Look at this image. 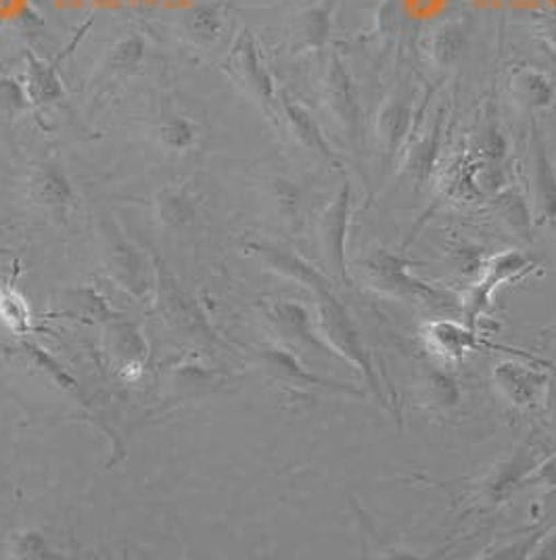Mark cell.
<instances>
[{
  "instance_id": "6da1fadb",
  "label": "cell",
  "mask_w": 556,
  "mask_h": 560,
  "mask_svg": "<svg viewBox=\"0 0 556 560\" xmlns=\"http://www.w3.org/2000/svg\"><path fill=\"white\" fill-rule=\"evenodd\" d=\"M250 249L264 264H268L270 270L282 275L285 279L300 282L314 295V305H316L314 323H316L321 337L325 339L326 346L335 351L337 358L346 360L349 366L358 369V373L364 378V383L369 385V389L374 396L385 399V389L381 385L372 353L364 346L360 330L351 320L346 305L337 300L331 280L326 279L321 270H316L310 261H305L302 256H298L291 249L278 247L273 243H252Z\"/></svg>"
},
{
  "instance_id": "7a4b0ae2",
  "label": "cell",
  "mask_w": 556,
  "mask_h": 560,
  "mask_svg": "<svg viewBox=\"0 0 556 560\" xmlns=\"http://www.w3.org/2000/svg\"><path fill=\"white\" fill-rule=\"evenodd\" d=\"M99 236L103 247V261L109 277L137 300H147L153 280V264L149 261V257L117 229L112 218H103L99 222Z\"/></svg>"
},
{
  "instance_id": "3957f363",
  "label": "cell",
  "mask_w": 556,
  "mask_h": 560,
  "mask_svg": "<svg viewBox=\"0 0 556 560\" xmlns=\"http://www.w3.org/2000/svg\"><path fill=\"white\" fill-rule=\"evenodd\" d=\"M415 91L410 78L395 82L374 117V139L383 174L406 147L408 135L415 132Z\"/></svg>"
},
{
  "instance_id": "277c9868",
  "label": "cell",
  "mask_w": 556,
  "mask_h": 560,
  "mask_svg": "<svg viewBox=\"0 0 556 560\" xmlns=\"http://www.w3.org/2000/svg\"><path fill=\"white\" fill-rule=\"evenodd\" d=\"M222 68L231 73L232 80L250 94L264 112L268 114L278 112L277 86L264 63V57L259 52L252 30L243 27L234 36Z\"/></svg>"
},
{
  "instance_id": "5b68a950",
  "label": "cell",
  "mask_w": 556,
  "mask_h": 560,
  "mask_svg": "<svg viewBox=\"0 0 556 560\" xmlns=\"http://www.w3.org/2000/svg\"><path fill=\"white\" fill-rule=\"evenodd\" d=\"M323 98L326 109L344 132L354 151H362L364 144V114L358 89L337 55H331L323 80Z\"/></svg>"
},
{
  "instance_id": "8992f818",
  "label": "cell",
  "mask_w": 556,
  "mask_h": 560,
  "mask_svg": "<svg viewBox=\"0 0 556 560\" xmlns=\"http://www.w3.org/2000/svg\"><path fill=\"white\" fill-rule=\"evenodd\" d=\"M351 215V185L344 180L341 188L328 201L321 222H318V241L325 266L331 277L344 284H351L348 275V231Z\"/></svg>"
},
{
  "instance_id": "52a82bcc",
  "label": "cell",
  "mask_w": 556,
  "mask_h": 560,
  "mask_svg": "<svg viewBox=\"0 0 556 560\" xmlns=\"http://www.w3.org/2000/svg\"><path fill=\"white\" fill-rule=\"evenodd\" d=\"M533 270H535V261H533L532 257L528 256V254H521L517 249L502 252V254L491 257L487 261L484 279L479 280L468 291V298H466V304H464L466 325L475 328L477 320L482 316H486L487 310L491 305V300H494V293L505 282H514V280L523 279Z\"/></svg>"
},
{
  "instance_id": "ba28073f",
  "label": "cell",
  "mask_w": 556,
  "mask_h": 560,
  "mask_svg": "<svg viewBox=\"0 0 556 560\" xmlns=\"http://www.w3.org/2000/svg\"><path fill=\"white\" fill-rule=\"evenodd\" d=\"M408 261L404 257L379 252L364 264V272L371 277L372 287L385 295L399 300H420L425 304L440 305L441 293L431 284L410 275Z\"/></svg>"
},
{
  "instance_id": "9c48e42d",
  "label": "cell",
  "mask_w": 556,
  "mask_h": 560,
  "mask_svg": "<svg viewBox=\"0 0 556 560\" xmlns=\"http://www.w3.org/2000/svg\"><path fill=\"white\" fill-rule=\"evenodd\" d=\"M528 183H530V206L540 222L556 220V172L551 162L544 132L532 121L530 130V160H528Z\"/></svg>"
},
{
  "instance_id": "30bf717a",
  "label": "cell",
  "mask_w": 556,
  "mask_h": 560,
  "mask_svg": "<svg viewBox=\"0 0 556 560\" xmlns=\"http://www.w3.org/2000/svg\"><path fill=\"white\" fill-rule=\"evenodd\" d=\"M155 282H158V310L162 312L163 320L178 330H185L190 337H208L213 339L211 328L204 320L199 307L178 287L176 279L162 261L155 264Z\"/></svg>"
},
{
  "instance_id": "8fae6325",
  "label": "cell",
  "mask_w": 556,
  "mask_h": 560,
  "mask_svg": "<svg viewBox=\"0 0 556 560\" xmlns=\"http://www.w3.org/2000/svg\"><path fill=\"white\" fill-rule=\"evenodd\" d=\"M548 378H551L548 371L535 369L532 364H525L519 360L500 362L494 366V373H491L496 389L517 408H532L540 399H544Z\"/></svg>"
},
{
  "instance_id": "7c38bea8",
  "label": "cell",
  "mask_w": 556,
  "mask_h": 560,
  "mask_svg": "<svg viewBox=\"0 0 556 560\" xmlns=\"http://www.w3.org/2000/svg\"><path fill=\"white\" fill-rule=\"evenodd\" d=\"M27 197L34 206L48 211H63L70 208L76 197L70 176L55 162L36 165L27 180Z\"/></svg>"
},
{
  "instance_id": "4fadbf2b",
  "label": "cell",
  "mask_w": 556,
  "mask_h": 560,
  "mask_svg": "<svg viewBox=\"0 0 556 560\" xmlns=\"http://www.w3.org/2000/svg\"><path fill=\"white\" fill-rule=\"evenodd\" d=\"M278 114L287 121L291 137L298 140L305 151L323 158L326 162L337 160V153L328 144L316 119L293 96H289L287 91H278Z\"/></svg>"
},
{
  "instance_id": "5bb4252c",
  "label": "cell",
  "mask_w": 556,
  "mask_h": 560,
  "mask_svg": "<svg viewBox=\"0 0 556 560\" xmlns=\"http://www.w3.org/2000/svg\"><path fill=\"white\" fill-rule=\"evenodd\" d=\"M270 320L291 343L305 348V350L316 351V353L335 355V351L331 350L326 346L325 339L321 337L314 318H310L308 310L302 304H298V302H278L270 310Z\"/></svg>"
},
{
  "instance_id": "9a60e30c",
  "label": "cell",
  "mask_w": 556,
  "mask_h": 560,
  "mask_svg": "<svg viewBox=\"0 0 556 560\" xmlns=\"http://www.w3.org/2000/svg\"><path fill=\"white\" fill-rule=\"evenodd\" d=\"M264 362L266 369H270L277 374L278 378L289 381L291 385L305 387V389H321V392H333V394H349V396H362V392L354 385L346 383H335L323 378L318 374L310 373L302 362L291 353V351L273 348V350L264 351Z\"/></svg>"
},
{
  "instance_id": "2e32d148",
  "label": "cell",
  "mask_w": 556,
  "mask_h": 560,
  "mask_svg": "<svg viewBox=\"0 0 556 560\" xmlns=\"http://www.w3.org/2000/svg\"><path fill=\"white\" fill-rule=\"evenodd\" d=\"M105 348L117 364L124 366H144L149 358V341L137 323H130L121 316L105 323Z\"/></svg>"
},
{
  "instance_id": "e0dca14e",
  "label": "cell",
  "mask_w": 556,
  "mask_h": 560,
  "mask_svg": "<svg viewBox=\"0 0 556 560\" xmlns=\"http://www.w3.org/2000/svg\"><path fill=\"white\" fill-rule=\"evenodd\" d=\"M25 91L30 94L34 107H47L66 98V86L47 59L38 57L32 50H25Z\"/></svg>"
},
{
  "instance_id": "ac0fdd59",
  "label": "cell",
  "mask_w": 556,
  "mask_h": 560,
  "mask_svg": "<svg viewBox=\"0 0 556 560\" xmlns=\"http://www.w3.org/2000/svg\"><path fill=\"white\" fill-rule=\"evenodd\" d=\"M540 460L542 458H535L532 445H525L517 450L502 467L496 468V472L487 481V498L491 500V504L505 502L512 491L523 488L525 477Z\"/></svg>"
},
{
  "instance_id": "d6986e66",
  "label": "cell",
  "mask_w": 556,
  "mask_h": 560,
  "mask_svg": "<svg viewBox=\"0 0 556 560\" xmlns=\"http://www.w3.org/2000/svg\"><path fill=\"white\" fill-rule=\"evenodd\" d=\"M181 27L195 47H213L224 32L222 7L218 2L195 4L181 18Z\"/></svg>"
},
{
  "instance_id": "ffe728a7",
  "label": "cell",
  "mask_w": 556,
  "mask_h": 560,
  "mask_svg": "<svg viewBox=\"0 0 556 560\" xmlns=\"http://www.w3.org/2000/svg\"><path fill=\"white\" fill-rule=\"evenodd\" d=\"M425 337L431 348L448 360H463L468 351L477 348V335L473 328L454 320H436L425 325Z\"/></svg>"
},
{
  "instance_id": "44dd1931",
  "label": "cell",
  "mask_w": 556,
  "mask_h": 560,
  "mask_svg": "<svg viewBox=\"0 0 556 560\" xmlns=\"http://www.w3.org/2000/svg\"><path fill=\"white\" fill-rule=\"evenodd\" d=\"M155 218L165 229L183 231L197 222L199 203L185 188H163L155 197Z\"/></svg>"
},
{
  "instance_id": "7402d4cb",
  "label": "cell",
  "mask_w": 556,
  "mask_h": 560,
  "mask_svg": "<svg viewBox=\"0 0 556 560\" xmlns=\"http://www.w3.org/2000/svg\"><path fill=\"white\" fill-rule=\"evenodd\" d=\"M147 57V38L140 32H128L107 50L101 63V78L114 80L121 75H130L139 70Z\"/></svg>"
},
{
  "instance_id": "603a6c76",
  "label": "cell",
  "mask_w": 556,
  "mask_h": 560,
  "mask_svg": "<svg viewBox=\"0 0 556 560\" xmlns=\"http://www.w3.org/2000/svg\"><path fill=\"white\" fill-rule=\"evenodd\" d=\"M333 30V2L310 7L300 15L293 32V48L302 50H323Z\"/></svg>"
},
{
  "instance_id": "cb8c5ba5",
  "label": "cell",
  "mask_w": 556,
  "mask_h": 560,
  "mask_svg": "<svg viewBox=\"0 0 556 560\" xmlns=\"http://www.w3.org/2000/svg\"><path fill=\"white\" fill-rule=\"evenodd\" d=\"M510 91L514 101L530 112L546 109L555 101L553 82L542 71L532 68H523L512 75Z\"/></svg>"
},
{
  "instance_id": "d4e9b609",
  "label": "cell",
  "mask_w": 556,
  "mask_h": 560,
  "mask_svg": "<svg viewBox=\"0 0 556 560\" xmlns=\"http://www.w3.org/2000/svg\"><path fill=\"white\" fill-rule=\"evenodd\" d=\"M201 139V128L193 117L170 112L162 117L158 126V140L170 153H186L193 151Z\"/></svg>"
},
{
  "instance_id": "484cf974",
  "label": "cell",
  "mask_w": 556,
  "mask_h": 560,
  "mask_svg": "<svg viewBox=\"0 0 556 560\" xmlns=\"http://www.w3.org/2000/svg\"><path fill=\"white\" fill-rule=\"evenodd\" d=\"M464 48H466V32L463 25L443 24L431 36L429 55L438 68L450 70L463 59Z\"/></svg>"
},
{
  "instance_id": "4316f807",
  "label": "cell",
  "mask_w": 556,
  "mask_h": 560,
  "mask_svg": "<svg viewBox=\"0 0 556 560\" xmlns=\"http://www.w3.org/2000/svg\"><path fill=\"white\" fill-rule=\"evenodd\" d=\"M0 325L13 335H27L32 330V307L13 284L0 287Z\"/></svg>"
},
{
  "instance_id": "83f0119b",
  "label": "cell",
  "mask_w": 556,
  "mask_h": 560,
  "mask_svg": "<svg viewBox=\"0 0 556 560\" xmlns=\"http://www.w3.org/2000/svg\"><path fill=\"white\" fill-rule=\"evenodd\" d=\"M441 116H443L441 112L436 114V119H433V124L429 126L427 135L418 140L417 144L413 147L410 155H408V167H410V172L415 174L417 185H422V183L429 178V174L433 172L436 160H438L441 140V121H443V117Z\"/></svg>"
},
{
  "instance_id": "f1b7e54d",
  "label": "cell",
  "mask_w": 556,
  "mask_h": 560,
  "mask_svg": "<svg viewBox=\"0 0 556 560\" xmlns=\"http://www.w3.org/2000/svg\"><path fill=\"white\" fill-rule=\"evenodd\" d=\"M32 109H34V103L25 91V84L13 75H2L0 78V121L9 126Z\"/></svg>"
},
{
  "instance_id": "f546056e",
  "label": "cell",
  "mask_w": 556,
  "mask_h": 560,
  "mask_svg": "<svg viewBox=\"0 0 556 560\" xmlns=\"http://www.w3.org/2000/svg\"><path fill=\"white\" fill-rule=\"evenodd\" d=\"M63 304L70 305V310H68V314L71 316H76V318H84V320H103V325L105 323H109V320H114L117 318V314H114L107 304H105V300L103 298H99L96 295V291L93 289H71L68 291V300L63 302Z\"/></svg>"
},
{
  "instance_id": "4dcf8cb0",
  "label": "cell",
  "mask_w": 556,
  "mask_h": 560,
  "mask_svg": "<svg viewBox=\"0 0 556 560\" xmlns=\"http://www.w3.org/2000/svg\"><path fill=\"white\" fill-rule=\"evenodd\" d=\"M11 557L25 560L61 559L55 548L47 541V537L34 529L18 532L11 537Z\"/></svg>"
},
{
  "instance_id": "1f68e13d",
  "label": "cell",
  "mask_w": 556,
  "mask_h": 560,
  "mask_svg": "<svg viewBox=\"0 0 556 560\" xmlns=\"http://www.w3.org/2000/svg\"><path fill=\"white\" fill-rule=\"evenodd\" d=\"M20 348L24 350L25 355L30 358V362L47 374L48 378L59 385L61 389H76V378L71 376L70 371H66L47 350H43L38 343L34 341H22Z\"/></svg>"
},
{
  "instance_id": "d6a6232c",
  "label": "cell",
  "mask_w": 556,
  "mask_h": 560,
  "mask_svg": "<svg viewBox=\"0 0 556 560\" xmlns=\"http://www.w3.org/2000/svg\"><path fill=\"white\" fill-rule=\"evenodd\" d=\"M427 396L438 408H454L459 404V387L452 376L433 373L427 378Z\"/></svg>"
},
{
  "instance_id": "836d02e7",
  "label": "cell",
  "mask_w": 556,
  "mask_h": 560,
  "mask_svg": "<svg viewBox=\"0 0 556 560\" xmlns=\"http://www.w3.org/2000/svg\"><path fill=\"white\" fill-rule=\"evenodd\" d=\"M532 486H542L548 490H556V452L542 458L532 472L525 477L523 488H532Z\"/></svg>"
},
{
  "instance_id": "e575fe53",
  "label": "cell",
  "mask_w": 556,
  "mask_h": 560,
  "mask_svg": "<svg viewBox=\"0 0 556 560\" xmlns=\"http://www.w3.org/2000/svg\"><path fill=\"white\" fill-rule=\"evenodd\" d=\"M500 206H502V213L507 215V222L510 226L517 229L519 233H528L530 218H528V211L523 208L521 197L507 192V201H500Z\"/></svg>"
},
{
  "instance_id": "d590c367",
  "label": "cell",
  "mask_w": 556,
  "mask_h": 560,
  "mask_svg": "<svg viewBox=\"0 0 556 560\" xmlns=\"http://www.w3.org/2000/svg\"><path fill=\"white\" fill-rule=\"evenodd\" d=\"M537 30L542 34V38L546 40V47L556 50V9H548V11H540L535 18Z\"/></svg>"
},
{
  "instance_id": "8d00e7d4",
  "label": "cell",
  "mask_w": 556,
  "mask_h": 560,
  "mask_svg": "<svg viewBox=\"0 0 556 560\" xmlns=\"http://www.w3.org/2000/svg\"><path fill=\"white\" fill-rule=\"evenodd\" d=\"M533 552L535 559H556V527L542 541H537Z\"/></svg>"
},
{
  "instance_id": "74e56055",
  "label": "cell",
  "mask_w": 556,
  "mask_h": 560,
  "mask_svg": "<svg viewBox=\"0 0 556 560\" xmlns=\"http://www.w3.org/2000/svg\"><path fill=\"white\" fill-rule=\"evenodd\" d=\"M544 362V366L548 369V373H551V378H548V385H546V394H544V399H546V406H548V410L553 412L556 417V366L553 362H546V360H542Z\"/></svg>"
},
{
  "instance_id": "f35d334b",
  "label": "cell",
  "mask_w": 556,
  "mask_h": 560,
  "mask_svg": "<svg viewBox=\"0 0 556 560\" xmlns=\"http://www.w3.org/2000/svg\"><path fill=\"white\" fill-rule=\"evenodd\" d=\"M7 257H11V249H7V247L0 243V261L7 259Z\"/></svg>"
},
{
  "instance_id": "ab89813d",
  "label": "cell",
  "mask_w": 556,
  "mask_h": 560,
  "mask_svg": "<svg viewBox=\"0 0 556 560\" xmlns=\"http://www.w3.org/2000/svg\"><path fill=\"white\" fill-rule=\"evenodd\" d=\"M544 48H546V55H548V59H551V61H553V63H555V66H556L555 50H553V48H551V47H546V45H544Z\"/></svg>"
},
{
  "instance_id": "60d3db41",
  "label": "cell",
  "mask_w": 556,
  "mask_h": 560,
  "mask_svg": "<svg viewBox=\"0 0 556 560\" xmlns=\"http://www.w3.org/2000/svg\"><path fill=\"white\" fill-rule=\"evenodd\" d=\"M551 513H556V493H555V500L551 502Z\"/></svg>"
}]
</instances>
